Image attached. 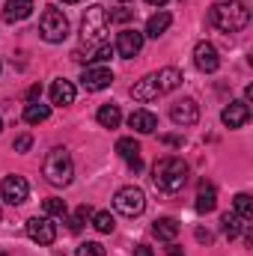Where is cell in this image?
I'll return each instance as SVG.
<instances>
[{"mask_svg":"<svg viewBox=\"0 0 253 256\" xmlns=\"http://www.w3.org/2000/svg\"><path fill=\"white\" fill-rule=\"evenodd\" d=\"M116 155L126 158V161L140 158V143H137L134 137H120V140H116Z\"/></svg>","mask_w":253,"mask_h":256,"instance_id":"cell-24","label":"cell"},{"mask_svg":"<svg viewBox=\"0 0 253 256\" xmlns=\"http://www.w3.org/2000/svg\"><path fill=\"white\" fill-rule=\"evenodd\" d=\"M30 146H33V137H30V134H21V137L15 140V152H27Z\"/></svg>","mask_w":253,"mask_h":256,"instance_id":"cell-32","label":"cell"},{"mask_svg":"<svg viewBox=\"0 0 253 256\" xmlns=\"http://www.w3.org/2000/svg\"><path fill=\"white\" fill-rule=\"evenodd\" d=\"M236 214H238L242 220H253V200H250V194H238V196H236Z\"/></svg>","mask_w":253,"mask_h":256,"instance_id":"cell-26","label":"cell"},{"mask_svg":"<svg viewBox=\"0 0 253 256\" xmlns=\"http://www.w3.org/2000/svg\"><path fill=\"white\" fill-rule=\"evenodd\" d=\"M74 256H104V248H102L98 242H86V244L78 248V254Z\"/></svg>","mask_w":253,"mask_h":256,"instance_id":"cell-30","label":"cell"},{"mask_svg":"<svg viewBox=\"0 0 253 256\" xmlns=\"http://www.w3.org/2000/svg\"><path fill=\"white\" fill-rule=\"evenodd\" d=\"M161 92H158V84H155V74H146V78H140L134 86H131V98L134 102H155Z\"/></svg>","mask_w":253,"mask_h":256,"instance_id":"cell-14","label":"cell"},{"mask_svg":"<svg viewBox=\"0 0 253 256\" xmlns=\"http://www.w3.org/2000/svg\"><path fill=\"white\" fill-rule=\"evenodd\" d=\"M122 3H128V0H122Z\"/></svg>","mask_w":253,"mask_h":256,"instance_id":"cell-43","label":"cell"},{"mask_svg":"<svg viewBox=\"0 0 253 256\" xmlns=\"http://www.w3.org/2000/svg\"><path fill=\"white\" fill-rule=\"evenodd\" d=\"M152 182H155L158 191H164V194L182 191V185L188 182V164H185L182 158H176V155H167V158L155 161V167H152Z\"/></svg>","mask_w":253,"mask_h":256,"instance_id":"cell-2","label":"cell"},{"mask_svg":"<svg viewBox=\"0 0 253 256\" xmlns=\"http://www.w3.org/2000/svg\"><path fill=\"white\" fill-rule=\"evenodd\" d=\"M110 57H114V45H108V42H104V45H98V51H96L90 60H98V63H104V60H110Z\"/></svg>","mask_w":253,"mask_h":256,"instance_id":"cell-31","label":"cell"},{"mask_svg":"<svg viewBox=\"0 0 253 256\" xmlns=\"http://www.w3.org/2000/svg\"><path fill=\"white\" fill-rule=\"evenodd\" d=\"M146 3H149V6H164L167 0H146Z\"/></svg>","mask_w":253,"mask_h":256,"instance_id":"cell-40","label":"cell"},{"mask_svg":"<svg viewBox=\"0 0 253 256\" xmlns=\"http://www.w3.org/2000/svg\"><path fill=\"white\" fill-rule=\"evenodd\" d=\"M27 236L39 248H48V244L57 242V226L51 224V218H30L27 220Z\"/></svg>","mask_w":253,"mask_h":256,"instance_id":"cell-7","label":"cell"},{"mask_svg":"<svg viewBox=\"0 0 253 256\" xmlns=\"http://www.w3.org/2000/svg\"><path fill=\"white\" fill-rule=\"evenodd\" d=\"M39 98H42V86H39V84H33V86L27 90V102H39Z\"/></svg>","mask_w":253,"mask_h":256,"instance_id":"cell-33","label":"cell"},{"mask_svg":"<svg viewBox=\"0 0 253 256\" xmlns=\"http://www.w3.org/2000/svg\"><path fill=\"white\" fill-rule=\"evenodd\" d=\"M152 232H155L161 242H173V238L179 236V220H176V218H158L155 226H152Z\"/></svg>","mask_w":253,"mask_h":256,"instance_id":"cell-20","label":"cell"},{"mask_svg":"<svg viewBox=\"0 0 253 256\" xmlns=\"http://www.w3.org/2000/svg\"><path fill=\"white\" fill-rule=\"evenodd\" d=\"M74 102V84L72 80H54L51 84V104H57V108H66V104H72Z\"/></svg>","mask_w":253,"mask_h":256,"instance_id":"cell-17","label":"cell"},{"mask_svg":"<svg viewBox=\"0 0 253 256\" xmlns=\"http://www.w3.org/2000/svg\"><path fill=\"white\" fill-rule=\"evenodd\" d=\"M170 120L176 126H196L200 122V104L194 98H182L170 108Z\"/></svg>","mask_w":253,"mask_h":256,"instance_id":"cell-11","label":"cell"},{"mask_svg":"<svg viewBox=\"0 0 253 256\" xmlns=\"http://www.w3.org/2000/svg\"><path fill=\"white\" fill-rule=\"evenodd\" d=\"M128 18H131V12H128V9H120V12H114V15H110V21H128Z\"/></svg>","mask_w":253,"mask_h":256,"instance_id":"cell-36","label":"cell"},{"mask_svg":"<svg viewBox=\"0 0 253 256\" xmlns=\"http://www.w3.org/2000/svg\"><path fill=\"white\" fill-rule=\"evenodd\" d=\"M108 27H110V15L104 6H90L86 15H84V24H80V42L84 45H104V36H108Z\"/></svg>","mask_w":253,"mask_h":256,"instance_id":"cell-4","label":"cell"},{"mask_svg":"<svg viewBox=\"0 0 253 256\" xmlns=\"http://www.w3.org/2000/svg\"><path fill=\"white\" fill-rule=\"evenodd\" d=\"M0 131H3V120H0Z\"/></svg>","mask_w":253,"mask_h":256,"instance_id":"cell-42","label":"cell"},{"mask_svg":"<svg viewBox=\"0 0 253 256\" xmlns=\"http://www.w3.org/2000/svg\"><path fill=\"white\" fill-rule=\"evenodd\" d=\"M167 256H185V250H182L179 244H173V242H170V248H167Z\"/></svg>","mask_w":253,"mask_h":256,"instance_id":"cell-38","label":"cell"},{"mask_svg":"<svg viewBox=\"0 0 253 256\" xmlns=\"http://www.w3.org/2000/svg\"><path fill=\"white\" fill-rule=\"evenodd\" d=\"M170 12H158V15H152L149 21H146V36H152V39H158L167 27H170Z\"/></svg>","mask_w":253,"mask_h":256,"instance_id":"cell-23","label":"cell"},{"mask_svg":"<svg viewBox=\"0 0 253 256\" xmlns=\"http://www.w3.org/2000/svg\"><path fill=\"white\" fill-rule=\"evenodd\" d=\"M0 194H3V200H6L9 206H21V202H27V196H30V185H27L24 176H6V179L0 182Z\"/></svg>","mask_w":253,"mask_h":256,"instance_id":"cell-8","label":"cell"},{"mask_svg":"<svg viewBox=\"0 0 253 256\" xmlns=\"http://www.w3.org/2000/svg\"><path fill=\"white\" fill-rule=\"evenodd\" d=\"M214 206H218L214 185H212V182H200V194H196V212H200V214H208V212H214Z\"/></svg>","mask_w":253,"mask_h":256,"instance_id":"cell-19","label":"cell"},{"mask_svg":"<svg viewBox=\"0 0 253 256\" xmlns=\"http://www.w3.org/2000/svg\"><path fill=\"white\" fill-rule=\"evenodd\" d=\"M96 120H98V126H102V128H120L122 114H120V108H116V104H102V108H98V114H96Z\"/></svg>","mask_w":253,"mask_h":256,"instance_id":"cell-21","label":"cell"},{"mask_svg":"<svg viewBox=\"0 0 253 256\" xmlns=\"http://www.w3.org/2000/svg\"><path fill=\"white\" fill-rule=\"evenodd\" d=\"M45 214H51V218H66V214H68V208H66L63 200L51 196V200H45Z\"/></svg>","mask_w":253,"mask_h":256,"instance_id":"cell-29","label":"cell"},{"mask_svg":"<svg viewBox=\"0 0 253 256\" xmlns=\"http://www.w3.org/2000/svg\"><path fill=\"white\" fill-rule=\"evenodd\" d=\"M220 224H224V232H226L230 238H238V236H242V230H244V224H242V218H238L236 212L220 214Z\"/></svg>","mask_w":253,"mask_h":256,"instance_id":"cell-25","label":"cell"},{"mask_svg":"<svg viewBox=\"0 0 253 256\" xmlns=\"http://www.w3.org/2000/svg\"><path fill=\"white\" fill-rule=\"evenodd\" d=\"M208 21L220 33H238L250 24V9L244 0H218L208 12Z\"/></svg>","mask_w":253,"mask_h":256,"instance_id":"cell-1","label":"cell"},{"mask_svg":"<svg viewBox=\"0 0 253 256\" xmlns=\"http://www.w3.org/2000/svg\"><path fill=\"white\" fill-rule=\"evenodd\" d=\"M42 176H45V182L54 185V188H66V185L72 182L74 164H72L68 149L57 146V149H51V152L45 155V161H42Z\"/></svg>","mask_w":253,"mask_h":256,"instance_id":"cell-3","label":"cell"},{"mask_svg":"<svg viewBox=\"0 0 253 256\" xmlns=\"http://www.w3.org/2000/svg\"><path fill=\"white\" fill-rule=\"evenodd\" d=\"M161 143H167V146H182V137H176V134H164Z\"/></svg>","mask_w":253,"mask_h":256,"instance_id":"cell-34","label":"cell"},{"mask_svg":"<svg viewBox=\"0 0 253 256\" xmlns=\"http://www.w3.org/2000/svg\"><path fill=\"white\" fill-rule=\"evenodd\" d=\"M114 224H116V220H114V214H110V212H98V214L92 218V226H96V230H98L102 236L114 232Z\"/></svg>","mask_w":253,"mask_h":256,"instance_id":"cell-27","label":"cell"},{"mask_svg":"<svg viewBox=\"0 0 253 256\" xmlns=\"http://www.w3.org/2000/svg\"><path fill=\"white\" fill-rule=\"evenodd\" d=\"M134 256H155V254H152V248H146V244H137V248H134Z\"/></svg>","mask_w":253,"mask_h":256,"instance_id":"cell-37","label":"cell"},{"mask_svg":"<svg viewBox=\"0 0 253 256\" xmlns=\"http://www.w3.org/2000/svg\"><path fill=\"white\" fill-rule=\"evenodd\" d=\"M128 126L134 128L137 134H152V131L158 128V116H155L152 110H143V108H140V110H134V114L128 116Z\"/></svg>","mask_w":253,"mask_h":256,"instance_id":"cell-16","label":"cell"},{"mask_svg":"<svg viewBox=\"0 0 253 256\" xmlns=\"http://www.w3.org/2000/svg\"><path fill=\"white\" fill-rule=\"evenodd\" d=\"M196 242H202V244H208V242H212V232L200 226V230H196Z\"/></svg>","mask_w":253,"mask_h":256,"instance_id":"cell-35","label":"cell"},{"mask_svg":"<svg viewBox=\"0 0 253 256\" xmlns=\"http://www.w3.org/2000/svg\"><path fill=\"white\" fill-rule=\"evenodd\" d=\"M39 33L45 42H63L68 36V18L63 15V9L45 6V12L39 15Z\"/></svg>","mask_w":253,"mask_h":256,"instance_id":"cell-5","label":"cell"},{"mask_svg":"<svg viewBox=\"0 0 253 256\" xmlns=\"http://www.w3.org/2000/svg\"><path fill=\"white\" fill-rule=\"evenodd\" d=\"M90 214H92V212H90V206H80V208H78V212H74V214L68 218V230H72V232H80Z\"/></svg>","mask_w":253,"mask_h":256,"instance_id":"cell-28","label":"cell"},{"mask_svg":"<svg viewBox=\"0 0 253 256\" xmlns=\"http://www.w3.org/2000/svg\"><path fill=\"white\" fill-rule=\"evenodd\" d=\"M155 84H158V92H173L182 84V72L173 68V66H167V68L155 72Z\"/></svg>","mask_w":253,"mask_h":256,"instance_id":"cell-18","label":"cell"},{"mask_svg":"<svg viewBox=\"0 0 253 256\" xmlns=\"http://www.w3.org/2000/svg\"><path fill=\"white\" fill-rule=\"evenodd\" d=\"M128 167H131L134 173H140V170H143V161H140V158H131V161H128Z\"/></svg>","mask_w":253,"mask_h":256,"instance_id":"cell-39","label":"cell"},{"mask_svg":"<svg viewBox=\"0 0 253 256\" xmlns=\"http://www.w3.org/2000/svg\"><path fill=\"white\" fill-rule=\"evenodd\" d=\"M80 84H84V90H86V92L108 90V86L114 84V72H110L108 66H90V68H84Z\"/></svg>","mask_w":253,"mask_h":256,"instance_id":"cell-9","label":"cell"},{"mask_svg":"<svg viewBox=\"0 0 253 256\" xmlns=\"http://www.w3.org/2000/svg\"><path fill=\"white\" fill-rule=\"evenodd\" d=\"M48 116H51V108H48V104L30 102V104L24 108V122H30V126H39V122H45Z\"/></svg>","mask_w":253,"mask_h":256,"instance_id":"cell-22","label":"cell"},{"mask_svg":"<svg viewBox=\"0 0 253 256\" xmlns=\"http://www.w3.org/2000/svg\"><path fill=\"white\" fill-rule=\"evenodd\" d=\"M220 120H224V126L226 128H242L248 120H250V108H248V102H230V104L224 108Z\"/></svg>","mask_w":253,"mask_h":256,"instance_id":"cell-13","label":"cell"},{"mask_svg":"<svg viewBox=\"0 0 253 256\" xmlns=\"http://www.w3.org/2000/svg\"><path fill=\"white\" fill-rule=\"evenodd\" d=\"M63 3H80V0H63Z\"/></svg>","mask_w":253,"mask_h":256,"instance_id":"cell-41","label":"cell"},{"mask_svg":"<svg viewBox=\"0 0 253 256\" xmlns=\"http://www.w3.org/2000/svg\"><path fill=\"white\" fill-rule=\"evenodd\" d=\"M194 63H196V68H200V72H206V74L218 72V68H220L218 48H214L212 42H196V48H194Z\"/></svg>","mask_w":253,"mask_h":256,"instance_id":"cell-10","label":"cell"},{"mask_svg":"<svg viewBox=\"0 0 253 256\" xmlns=\"http://www.w3.org/2000/svg\"><path fill=\"white\" fill-rule=\"evenodd\" d=\"M140 48H143V33H137V30L126 27V30L116 36V48H114V51H120V57L131 60V57L140 54Z\"/></svg>","mask_w":253,"mask_h":256,"instance_id":"cell-12","label":"cell"},{"mask_svg":"<svg viewBox=\"0 0 253 256\" xmlns=\"http://www.w3.org/2000/svg\"><path fill=\"white\" fill-rule=\"evenodd\" d=\"M30 12H33V0H6V6H3V21H6V24H15V21H24Z\"/></svg>","mask_w":253,"mask_h":256,"instance_id":"cell-15","label":"cell"},{"mask_svg":"<svg viewBox=\"0 0 253 256\" xmlns=\"http://www.w3.org/2000/svg\"><path fill=\"white\" fill-rule=\"evenodd\" d=\"M114 208L120 214H126V218H137L146 208V194L140 191L137 185H126V188H120L114 194Z\"/></svg>","mask_w":253,"mask_h":256,"instance_id":"cell-6","label":"cell"}]
</instances>
